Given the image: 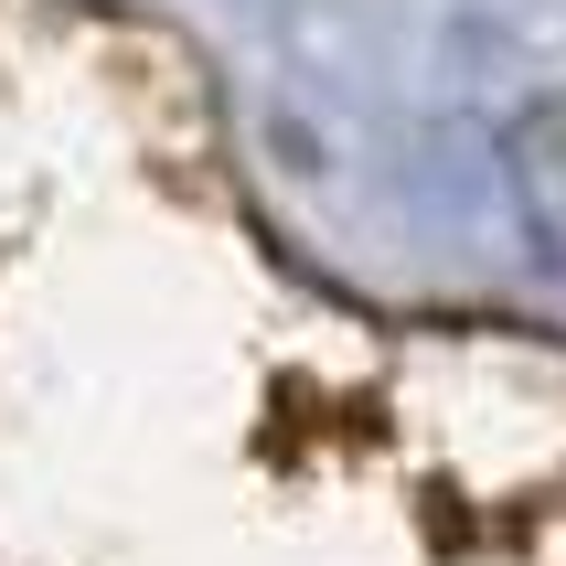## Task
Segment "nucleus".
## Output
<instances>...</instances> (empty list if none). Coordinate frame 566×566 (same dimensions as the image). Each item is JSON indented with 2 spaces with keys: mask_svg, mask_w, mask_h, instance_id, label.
<instances>
[{
  "mask_svg": "<svg viewBox=\"0 0 566 566\" xmlns=\"http://www.w3.org/2000/svg\"><path fill=\"white\" fill-rule=\"evenodd\" d=\"M513 192H524L535 235L566 256V107H535V118L513 128Z\"/></svg>",
  "mask_w": 566,
  "mask_h": 566,
  "instance_id": "f257e3e1",
  "label": "nucleus"
}]
</instances>
